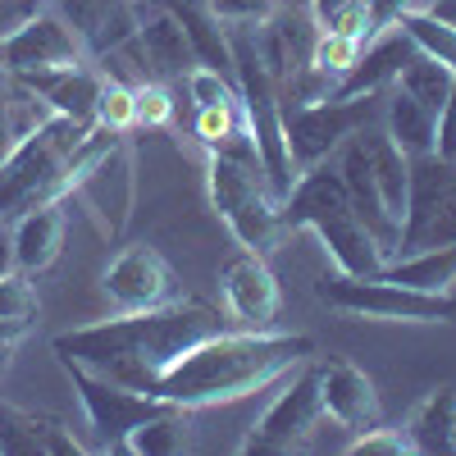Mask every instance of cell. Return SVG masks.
<instances>
[{
	"label": "cell",
	"instance_id": "6da1fadb",
	"mask_svg": "<svg viewBox=\"0 0 456 456\" xmlns=\"http://www.w3.org/2000/svg\"><path fill=\"white\" fill-rule=\"evenodd\" d=\"M228 320L210 306V301H165L151 311H124L119 320H101V324H83L60 333L51 347L55 361H78L105 379L137 393L156 397V379L197 342L224 333Z\"/></svg>",
	"mask_w": 456,
	"mask_h": 456
},
{
	"label": "cell",
	"instance_id": "7a4b0ae2",
	"mask_svg": "<svg viewBox=\"0 0 456 456\" xmlns=\"http://www.w3.org/2000/svg\"><path fill=\"white\" fill-rule=\"evenodd\" d=\"M315 356V342L306 333L279 329H224L192 352H183L160 379L156 397L183 411H206L219 402H242L260 388L288 379L297 365Z\"/></svg>",
	"mask_w": 456,
	"mask_h": 456
},
{
	"label": "cell",
	"instance_id": "3957f363",
	"mask_svg": "<svg viewBox=\"0 0 456 456\" xmlns=\"http://www.w3.org/2000/svg\"><path fill=\"white\" fill-rule=\"evenodd\" d=\"M279 219H283V233H292V228H311V233L324 242L333 270H342V274L374 279L379 270H384V251H379V242L365 233V224L356 219L347 183H342L338 165H329V160L297 174L292 192L279 201Z\"/></svg>",
	"mask_w": 456,
	"mask_h": 456
},
{
	"label": "cell",
	"instance_id": "277c9868",
	"mask_svg": "<svg viewBox=\"0 0 456 456\" xmlns=\"http://www.w3.org/2000/svg\"><path fill=\"white\" fill-rule=\"evenodd\" d=\"M206 183H210V206L219 210V219L228 228H233V238L247 251L270 256L283 238V219H279L274 187L260 169L251 128L238 133L219 151H206Z\"/></svg>",
	"mask_w": 456,
	"mask_h": 456
},
{
	"label": "cell",
	"instance_id": "5b68a950",
	"mask_svg": "<svg viewBox=\"0 0 456 456\" xmlns=\"http://www.w3.org/2000/svg\"><path fill=\"white\" fill-rule=\"evenodd\" d=\"M87 128L92 124L51 114L42 128H32L28 137L10 146V156L0 160V224H14L19 215L46 206V201H64L73 192L69 160Z\"/></svg>",
	"mask_w": 456,
	"mask_h": 456
},
{
	"label": "cell",
	"instance_id": "8992f818",
	"mask_svg": "<svg viewBox=\"0 0 456 456\" xmlns=\"http://www.w3.org/2000/svg\"><path fill=\"white\" fill-rule=\"evenodd\" d=\"M315 297L329 311H342V315L402 320V324H456V297L452 292H420V288L393 283L384 274L361 279V274L329 270V274H320Z\"/></svg>",
	"mask_w": 456,
	"mask_h": 456
},
{
	"label": "cell",
	"instance_id": "52a82bcc",
	"mask_svg": "<svg viewBox=\"0 0 456 456\" xmlns=\"http://www.w3.org/2000/svg\"><path fill=\"white\" fill-rule=\"evenodd\" d=\"M447 242H456V160L438 156V151L411 156V187H406L397 256L434 251Z\"/></svg>",
	"mask_w": 456,
	"mask_h": 456
},
{
	"label": "cell",
	"instance_id": "ba28073f",
	"mask_svg": "<svg viewBox=\"0 0 456 456\" xmlns=\"http://www.w3.org/2000/svg\"><path fill=\"white\" fill-rule=\"evenodd\" d=\"M384 119V92L352 96V101H315V105H283V137L292 151L297 174L329 160L333 151L361 133L365 124Z\"/></svg>",
	"mask_w": 456,
	"mask_h": 456
},
{
	"label": "cell",
	"instance_id": "9c48e42d",
	"mask_svg": "<svg viewBox=\"0 0 456 456\" xmlns=\"http://www.w3.org/2000/svg\"><path fill=\"white\" fill-rule=\"evenodd\" d=\"M324 415V402H320V361L311 356L306 365H297L292 379L283 384V393L270 402V411L251 425V434L242 438V452L247 456H274V452H292L301 447Z\"/></svg>",
	"mask_w": 456,
	"mask_h": 456
},
{
	"label": "cell",
	"instance_id": "30bf717a",
	"mask_svg": "<svg viewBox=\"0 0 456 456\" xmlns=\"http://www.w3.org/2000/svg\"><path fill=\"white\" fill-rule=\"evenodd\" d=\"M60 365H64V374H69L73 393L83 397V411H87V420H92V429H96V438H101L105 452H124L128 434H133L142 420H151V415H160V411L169 406V402L151 397V393H137V388L114 384V379H105V374H96V370H87V365H78V361H60Z\"/></svg>",
	"mask_w": 456,
	"mask_h": 456
},
{
	"label": "cell",
	"instance_id": "8fae6325",
	"mask_svg": "<svg viewBox=\"0 0 456 456\" xmlns=\"http://www.w3.org/2000/svg\"><path fill=\"white\" fill-rule=\"evenodd\" d=\"M83 210L101 224L105 238H124V228L133 219V201H137V169H133V151L119 137L105 156H96L78 178H73V192Z\"/></svg>",
	"mask_w": 456,
	"mask_h": 456
},
{
	"label": "cell",
	"instance_id": "7c38bea8",
	"mask_svg": "<svg viewBox=\"0 0 456 456\" xmlns=\"http://www.w3.org/2000/svg\"><path fill=\"white\" fill-rule=\"evenodd\" d=\"M78 60H87V55L55 5L28 14L10 37H0V64L10 69V78H19V73H42V69H64Z\"/></svg>",
	"mask_w": 456,
	"mask_h": 456
},
{
	"label": "cell",
	"instance_id": "4fadbf2b",
	"mask_svg": "<svg viewBox=\"0 0 456 456\" xmlns=\"http://www.w3.org/2000/svg\"><path fill=\"white\" fill-rule=\"evenodd\" d=\"M101 292L119 311H151V306H165V301L178 297V274L156 247L142 242V247H124L105 265Z\"/></svg>",
	"mask_w": 456,
	"mask_h": 456
},
{
	"label": "cell",
	"instance_id": "5bb4252c",
	"mask_svg": "<svg viewBox=\"0 0 456 456\" xmlns=\"http://www.w3.org/2000/svg\"><path fill=\"white\" fill-rule=\"evenodd\" d=\"M219 292H224V306L233 315V324H242V329H274L279 324L283 292H279V279L265 265L260 251H238L228 260L219 270Z\"/></svg>",
	"mask_w": 456,
	"mask_h": 456
},
{
	"label": "cell",
	"instance_id": "9a60e30c",
	"mask_svg": "<svg viewBox=\"0 0 456 456\" xmlns=\"http://www.w3.org/2000/svg\"><path fill=\"white\" fill-rule=\"evenodd\" d=\"M333 165H338V174H342V183H347V197H352V206H356V219L365 224V233L379 242V251H384V260H393L397 256V238H402V224L388 215V206H384V197H379V187H374V174H370V151H365V137L361 133H352L347 142H342L338 151H333Z\"/></svg>",
	"mask_w": 456,
	"mask_h": 456
},
{
	"label": "cell",
	"instance_id": "2e32d148",
	"mask_svg": "<svg viewBox=\"0 0 456 456\" xmlns=\"http://www.w3.org/2000/svg\"><path fill=\"white\" fill-rule=\"evenodd\" d=\"M133 46L146 64V78L151 83H174V78H187L197 64V51L187 42L183 23L160 5V0H142V23L133 32Z\"/></svg>",
	"mask_w": 456,
	"mask_h": 456
},
{
	"label": "cell",
	"instance_id": "e0dca14e",
	"mask_svg": "<svg viewBox=\"0 0 456 456\" xmlns=\"http://www.w3.org/2000/svg\"><path fill=\"white\" fill-rule=\"evenodd\" d=\"M320 402H324L329 420H338L352 434H365L374 425H384V406H379V393L370 384V374L352 361H342V356L320 361Z\"/></svg>",
	"mask_w": 456,
	"mask_h": 456
},
{
	"label": "cell",
	"instance_id": "ac0fdd59",
	"mask_svg": "<svg viewBox=\"0 0 456 456\" xmlns=\"http://www.w3.org/2000/svg\"><path fill=\"white\" fill-rule=\"evenodd\" d=\"M55 10L73 28L87 60H101L114 46H124L142 23V0H55Z\"/></svg>",
	"mask_w": 456,
	"mask_h": 456
},
{
	"label": "cell",
	"instance_id": "d6986e66",
	"mask_svg": "<svg viewBox=\"0 0 456 456\" xmlns=\"http://www.w3.org/2000/svg\"><path fill=\"white\" fill-rule=\"evenodd\" d=\"M14 83L37 92L55 114H64V119L96 124V101H101V83H105L96 60H78V64H64V69H42V73H19Z\"/></svg>",
	"mask_w": 456,
	"mask_h": 456
},
{
	"label": "cell",
	"instance_id": "ffe728a7",
	"mask_svg": "<svg viewBox=\"0 0 456 456\" xmlns=\"http://www.w3.org/2000/svg\"><path fill=\"white\" fill-rule=\"evenodd\" d=\"M415 55V42L393 23V28H384V32H374L370 42H365V51H361V60L342 73L338 78V92H333V101H352V96H374V92H388L393 83H397V73H402V64Z\"/></svg>",
	"mask_w": 456,
	"mask_h": 456
},
{
	"label": "cell",
	"instance_id": "44dd1931",
	"mask_svg": "<svg viewBox=\"0 0 456 456\" xmlns=\"http://www.w3.org/2000/svg\"><path fill=\"white\" fill-rule=\"evenodd\" d=\"M0 452H10V456H83V447L69 438V429L60 420L10 406V402H0Z\"/></svg>",
	"mask_w": 456,
	"mask_h": 456
},
{
	"label": "cell",
	"instance_id": "7402d4cb",
	"mask_svg": "<svg viewBox=\"0 0 456 456\" xmlns=\"http://www.w3.org/2000/svg\"><path fill=\"white\" fill-rule=\"evenodd\" d=\"M406 443L425 456H456V384L429 388V397L406 415Z\"/></svg>",
	"mask_w": 456,
	"mask_h": 456
},
{
	"label": "cell",
	"instance_id": "603a6c76",
	"mask_svg": "<svg viewBox=\"0 0 456 456\" xmlns=\"http://www.w3.org/2000/svg\"><path fill=\"white\" fill-rule=\"evenodd\" d=\"M64 247V210L60 201H46L28 215L14 219V256H19V270L23 274H42L46 265H55Z\"/></svg>",
	"mask_w": 456,
	"mask_h": 456
},
{
	"label": "cell",
	"instance_id": "cb8c5ba5",
	"mask_svg": "<svg viewBox=\"0 0 456 456\" xmlns=\"http://www.w3.org/2000/svg\"><path fill=\"white\" fill-rule=\"evenodd\" d=\"M388 128V137L402 146V156H429V151H438V114L429 105H420L415 96H406L397 83L384 92V119H379Z\"/></svg>",
	"mask_w": 456,
	"mask_h": 456
},
{
	"label": "cell",
	"instance_id": "d4e9b609",
	"mask_svg": "<svg viewBox=\"0 0 456 456\" xmlns=\"http://www.w3.org/2000/svg\"><path fill=\"white\" fill-rule=\"evenodd\" d=\"M379 274L393 279V283H406V288H420V292H447L456 283V242L384 260V270H379Z\"/></svg>",
	"mask_w": 456,
	"mask_h": 456
},
{
	"label": "cell",
	"instance_id": "484cf974",
	"mask_svg": "<svg viewBox=\"0 0 456 456\" xmlns=\"http://www.w3.org/2000/svg\"><path fill=\"white\" fill-rule=\"evenodd\" d=\"M187 415L192 411L165 406L160 415H151V420H142L128 434L124 452H133V456H178V452H187V443H192V420H187Z\"/></svg>",
	"mask_w": 456,
	"mask_h": 456
},
{
	"label": "cell",
	"instance_id": "4316f807",
	"mask_svg": "<svg viewBox=\"0 0 456 456\" xmlns=\"http://www.w3.org/2000/svg\"><path fill=\"white\" fill-rule=\"evenodd\" d=\"M452 83H456V73H452L447 64H438L434 55H425V51H415V55L402 64V73H397V87H402L406 96H415L420 105H429L434 114L443 110Z\"/></svg>",
	"mask_w": 456,
	"mask_h": 456
},
{
	"label": "cell",
	"instance_id": "83f0119b",
	"mask_svg": "<svg viewBox=\"0 0 456 456\" xmlns=\"http://www.w3.org/2000/svg\"><path fill=\"white\" fill-rule=\"evenodd\" d=\"M397 28L415 42V51H425V55H434L438 64H447L452 73H456V28L452 23H443V19H434L429 10H406L402 19H397Z\"/></svg>",
	"mask_w": 456,
	"mask_h": 456
},
{
	"label": "cell",
	"instance_id": "f1b7e54d",
	"mask_svg": "<svg viewBox=\"0 0 456 456\" xmlns=\"http://www.w3.org/2000/svg\"><path fill=\"white\" fill-rule=\"evenodd\" d=\"M197 142L206 151H219L228 146L238 133H247V119H242V101H219V105H197V124H192Z\"/></svg>",
	"mask_w": 456,
	"mask_h": 456
},
{
	"label": "cell",
	"instance_id": "f546056e",
	"mask_svg": "<svg viewBox=\"0 0 456 456\" xmlns=\"http://www.w3.org/2000/svg\"><path fill=\"white\" fill-rule=\"evenodd\" d=\"M96 124L110 133H133L137 128V101L133 87L119 78H105L101 83V101H96Z\"/></svg>",
	"mask_w": 456,
	"mask_h": 456
},
{
	"label": "cell",
	"instance_id": "4dcf8cb0",
	"mask_svg": "<svg viewBox=\"0 0 456 456\" xmlns=\"http://www.w3.org/2000/svg\"><path fill=\"white\" fill-rule=\"evenodd\" d=\"M361 51H365V42H361V37H352V32H320L311 64H320V69H329V73H338V78H342V73L361 60Z\"/></svg>",
	"mask_w": 456,
	"mask_h": 456
},
{
	"label": "cell",
	"instance_id": "1f68e13d",
	"mask_svg": "<svg viewBox=\"0 0 456 456\" xmlns=\"http://www.w3.org/2000/svg\"><path fill=\"white\" fill-rule=\"evenodd\" d=\"M133 101H137V128H169L174 124L169 83H137Z\"/></svg>",
	"mask_w": 456,
	"mask_h": 456
},
{
	"label": "cell",
	"instance_id": "d6a6232c",
	"mask_svg": "<svg viewBox=\"0 0 456 456\" xmlns=\"http://www.w3.org/2000/svg\"><path fill=\"white\" fill-rule=\"evenodd\" d=\"M187 96H192V105H219V101H238V83L224 78L219 69H206V64H192V73H187Z\"/></svg>",
	"mask_w": 456,
	"mask_h": 456
},
{
	"label": "cell",
	"instance_id": "836d02e7",
	"mask_svg": "<svg viewBox=\"0 0 456 456\" xmlns=\"http://www.w3.org/2000/svg\"><path fill=\"white\" fill-rule=\"evenodd\" d=\"M0 320H28V324L37 320V292L23 270L0 279Z\"/></svg>",
	"mask_w": 456,
	"mask_h": 456
},
{
	"label": "cell",
	"instance_id": "e575fe53",
	"mask_svg": "<svg viewBox=\"0 0 456 456\" xmlns=\"http://www.w3.org/2000/svg\"><path fill=\"white\" fill-rule=\"evenodd\" d=\"M347 452H352V456H406V452H411V443H406V434H402V429H384V425H374V429L356 434V438L347 443Z\"/></svg>",
	"mask_w": 456,
	"mask_h": 456
},
{
	"label": "cell",
	"instance_id": "d590c367",
	"mask_svg": "<svg viewBox=\"0 0 456 456\" xmlns=\"http://www.w3.org/2000/svg\"><path fill=\"white\" fill-rule=\"evenodd\" d=\"M210 10L219 23H247V28H260L279 10V0H210Z\"/></svg>",
	"mask_w": 456,
	"mask_h": 456
},
{
	"label": "cell",
	"instance_id": "8d00e7d4",
	"mask_svg": "<svg viewBox=\"0 0 456 456\" xmlns=\"http://www.w3.org/2000/svg\"><path fill=\"white\" fill-rule=\"evenodd\" d=\"M438 156L456 160V83H452V92L438 110Z\"/></svg>",
	"mask_w": 456,
	"mask_h": 456
},
{
	"label": "cell",
	"instance_id": "74e56055",
	"mask_svg": "<svg viewBox=\"0 0 456 456\" xmlns=\"http://www.w3.org/2000/svg\"><path fill=\"white\" fill-rule=\"evenodd\" d=\"M19 270V256H14V224H0V279Z\"/></svg>",
	"mask_w": 456,
	"mask_h": 456
},
{
	"label": "cell",
	"instance_id": "f35d334b",
	"mask_svg": "<svg viewBox=\"0 0 456 456\" xmlns=\"http://www.w3.org/2000/svg\"><path fill=\"white\" fill-rule=\"evenodd\" d=\"M420 10H429L434 19H443V23L456 28V0H420Z\"/></svg>",
	"mask_w": 456,
	"mask_h": 456
},
{
	"label": "cell",
	"instance_id": "ab89813d",
	"mask_svg": "<svg viewBox=\"0 0 456 456\" xmlns=\"http://www.w3.org/2000/svg\"><path fill=\"white\" fill-rule=\"evenodd\" d=\"M28 329H32L28 320H0V342H19Z\"/></svg>",
	"mask_w": 456,
	"mask_h": 456
},
{
	"label": "cell",
	"instance_id": "60d3db41",
	"mask_svg": "<svg viewBox=\"0 0 456 456\" xmlns=\"http://www.w3.org/2000/svg\"><path fill=\"white\" fill-rule=\"evenodd\" d=\"M10 146H14V133H10V119H5V101H0V160L10 156Z\"/></svg>",
	"mask_w": 456,
	"mask_h": 456
},
{
	"label": "cell",
	"instance_id": "b9f144b4",
	"mask_svg": "<svg viewBox=\"0 0 456 456\" xmlns=\"http://www.w3.org/2000/svg\"><path fill=\"white\" fill-rule=\"evenodd\" d=\"M10 361H14V342H0V379H5Z\"/></svg>",
	"mask_w": 456,
	"mask_h": 456
},
{
	"label": "cell",
	"instance_id": "7bdbcfd3",
	"mask_svg": "<svg viewBox=\"0 0 456 456\" xmlns=\"http://www.w3.org/2000/svg\"><path fill=\"white\" fill-rule=\"evenodd\" d=\"M10 83H14V78H10V69H5V64H0V101H5V92H10Z\"/></svg>",
	"mask_w": 456,
	"mask_h": 456
},
{
	"label": "cell",
	"instance_id": "ee69618b",
	"mask_svg": "<svg viewBox=\"0 0 456 456\" xmlns=\"http://www.w3.org/2000/svg\"><path fill=\"white\" fill-rule=\"evenodd\" d=\"M23 5H37V0H23Z\"/></svg>",
	"mask_w": 456,
	"mask_h": 456
},
{
	"label": "cell",
	"instance_id": "f6af8a7d",
	"mask_svg": "<svg viewBox=\"0 0 456 456\" xmlns=\"http://www.w3.org/2000/svg\"><path fill=\"white\" fill-rule=\"evenodd\" d=\"M201 5H210V0H201Z\"/></svg>",
	"mask_w": 456,
	"mask_h": 456
}]
</instances>
